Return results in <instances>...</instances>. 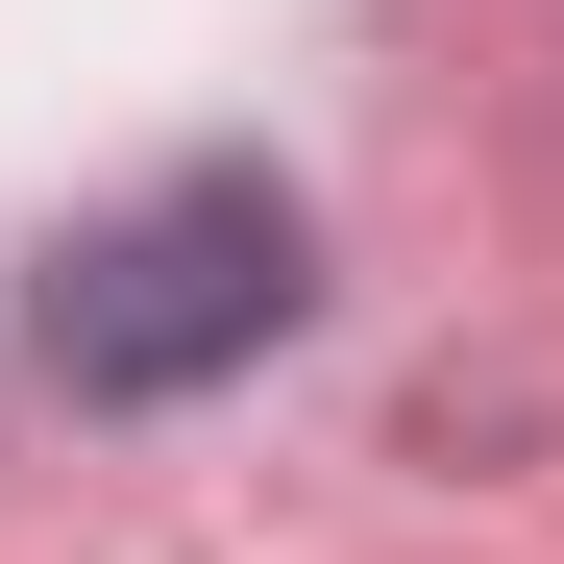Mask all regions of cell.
<instances>
[{
	"label": "cell",
	"instance_id": "obj_1",
	"mask_svg": "<svg viewBox=\"0 0 564 564\" xmlns=\"http://www.w3.org/2000/svg\"><path fill=\"white\" fill-rule=\"evenodd\" d=\"M295 319H319V246H295V197H270V172H148V197H123V221H74V246H50V295H25L50 393H99V417L221 393V368H270Z\"/></svg>",
	"mask_w": 564,
	"mask_h": 564
}]
</instances>
